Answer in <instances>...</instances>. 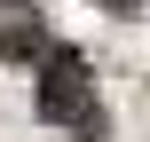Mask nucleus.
Segmentation results:
<instances>
[{
  "label": "nucleus",
  "mask_w": 150,
  "mask_h": 142,
  "mask_svg": "<svg viewBox=\"0 0 150 142\" xmlns=\"http://www.w3.org/2000/svg\"><path fill=\"white\" fill-rule=\"evenodd\" d=\"M103 8H111V16H134V8H142V0H103Z\"/></svg>",
  "instance_id": "obj_3"
},
{
  "label": "nucleus",
  "mask_w": 150,
  "mask_h": 142,
  "mask_svg": "<svg viewBox=\"0 0 150 142\" xmlns=\"http://www.w3.org/2000/svg\"><path fill=\"white\" fill-rule=\"evenodd\" d=\"M40 119H47V126H79V134H103V111H95V87H87V55H79V47H47V55H40Z\"/></svg>",
  "instance_id": "obj_1"
},
{
  "label": "nucleus",
  "mask_w": 150,
  "mask_h": 142,
  "mask_svg": "<svg viewBox=\"0 0 150 142\" xmlns=\"http://www.w3.org/2000/svg\"><path fill=\"white\" fill-rule=\"evenodd\" d=\"M0 55H47V40L32 24V0H0Z\"/></svg>",
  "instance_id": "obj_2"
}]
</instances>
